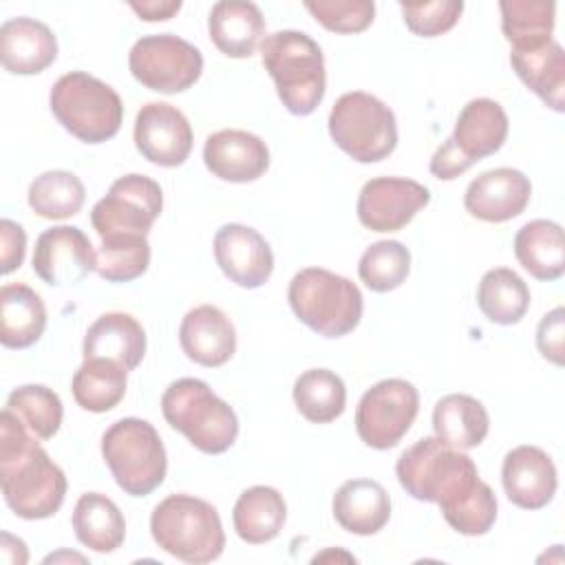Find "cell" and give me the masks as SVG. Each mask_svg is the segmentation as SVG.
Here are the masks:
<instances>
[{
    "label": "cell",
    "mask_w": 565,
    "mask_h": 565,
    "mask_svg": "<svg viewBox=\"0 0 565 565\" xmlns=\"http://www.w3.org/2000/svg\"><path fill=\"white\" fill-rule=\"evenodd\" d=\"M0 488L7 505L20 519L53 516L66 497V477L24 424L0 413Z\"/></svg>",
    "instance_id": "1"
},
{
    "label": "cell",
    "mask_w": 565,
    "mask_h": 565,
    "mask_svg": "<svg viewBox=\"0 0 565 565\" xmlns=\"http://www.w3.org/2000/svg\"><path fill=\"white\" fill-rule=\"evenodd\" d=\"M395 475L406 494L437 503L441 514L459 505L481 483L475 461L439 437H424L408 446L395 463Z\"/></svg>",
    "instance_id": "2"
},
{
    "label": "cell",
    "mask_w": 565,
    "mask_h": 565,
    "mask_svg": "<svg viewBox=\"0 0 565 565\" xmlns=\"http://www.w3.org/2000/svg\"><path fill=\"white\" fill-rule=\"evenodd\" d=\"M260 57L282 106L291 115L307 117L320 106L327 73L322 49L313 38L294 29L269 33L260 42Z\"/></svg>",
    "instance_id": "3"
},
{
    "label": "cell",
    "mask_w": 565,
    "mask_h": 565,
    "mask_svg": "<svg viewBox=\"0 0 565 565\" xmlns=\"http://www.w3.org/2000/svg\"><path fill=\"white\" fill-rule=\"evenodd\" d=\"M150 534L170 556L203 565L223 554L225 532L216 508L192 494H170L150 514Z\"/></svg>",
    "instance_id": "4"
},
{
    "label": "cell",
    "mask_w": 565,
    "mask_h": 565,
    "mask_svg": "<svg viewBox=\"0 0 565 565\" xmlns=\"http://www.w3.org/2000/svg\"><path fill=\"white\" fill-rule=\"evenodd\" d=\"M166 422L205 455H221L238 437V417L203 380H174L161 395Z\"/></svg>",
    "instance_id": "5"
},
{
    "label": "cell",
    "mask_w": 565,
    "mask_h": 565,
    "mask_svg": "<svg viewBox=\"0 0 565 565\" xmlns=\"http://www.w3.org/2000/svg\"><path fill=\"white\" fill-rule=\"evenodd\" d=\"M287 300L296 318L322 338L351 333L364 311V298L358 285L322 267H305L294 274Z\"/></svg>",
    "instance_id": "6"
},
{
    "label": "cell",
    "mask_w": 565,
    "mask_h": 565,
    "mask_svg": "<svg viewBox=\"0 0 565 565\" xmlns=\"http://www.w3.org/2000/svg\"><path fill=\"white\" fill-rule=\"evenodd\" d=\"M49 106L62 128L84 143L113 139L124 119L117 90L84 71L62 75L49 93Z\"/></svg>",
    "instance_id": "7"
},
{
    "label": "cell",
    "mask_w": 565,
    "mask_h": 565,
    "mask_svg": "<svg viewBox=\"0 0 565 565\" xmlns=\"http://www.w3.org/2000/svg\"><path fill=\"white\" fill-rule=\"evenodd\" d=\"M102 457L115 483L130 497H148L168 472V455L157 428L139 417H124L106 428Z\"/></svg>",
    "instance_id": "8"
},
{
    "label": "cell",
    "mask_w": 565,
    "mask_h": 565,
    "mask_svg": "<svg viewBox=\"0 0 565 565\" xmlns=\"http://www.w3.org/2000/svg\"><path fill=\"white\" fill-rule=\"evenodd\" d=\"M333 143L358 163L386 159L397 146L393 110L371 93L351 90L335 99L329 113Z\"/></svg>",
    "instance_id": "9"
},
{
    "label": "cell",
    "mask_w": 565,
    "mask_h": 565,
    "mask_svg": "<svg viewBox=\"0 0 565 565\" xmlns=\"http://www.w3.org/2000/svg\"><path fill=\"white\" fill-rule=\"evenodd\" d=\"M132 77L163 95L183 93L194 86L203 73V55L188 40L174 33H154L139 38L128 53Z\"/></svg>",
    "instance_id": "10"
},
{
    "label": "cell",
    "mask_w": 565,
    "mask_h": 565,
    "mask_svg": "<svg viewBox=\"0 0 565 565\" xmlns=\"http://www.w3.org/2000/svg\"><path fill=\"white\" fill-rule=\"evenodd\" d=\"M163 207L161 185L146 174L119 177L90 210V225L99 238L148 236Z\"/></svg>",
    "instance_id": "11"
},
{
    "label": "cell",
    "mask_w": 565,
    "mask_h": 565,
    "mask_svg": "<svg viewBox=\"0 0 565 565\" xmlns=\"http://www.w3.org/2000/svg\"><path fill=\"white\" fill-rule=\"evenodd\" d=\"M419 413L417 388L402 380L388 377L373 384L358 402V437L375 450H388L402 441Z\"/></svg>",
    "instance_id": "12"
},
{
    "label": "cell",
    "mask_w": 565,
    "mask_h": 565,
    "mask_svg": "<svg viewBox=\"0 0 565 565\" xmlns=\"http://www.w3.org/2000/svg\"><path fill=\"white\" fill-rule=\"evenodd\" d=\"M430 201V190L404 177L369 179L358 196V218L371 232H399Z\"/></svg>",
    "instance_id": "13"
},
{
    "label": "cell",
    "mask_w": 565,
    "mask_h": 565,
    "mask_svg": "<svg viewBox=\"0 0 565 565\" xmlns=\"http://www.w3.org/2000/svg\"><path fill=\"white\" fill-rule=\"evenodd\" d=\"M135 146L143 159L161 168L183 166L194 135L188 117L168 102H148L135 117Z\"/></svg>",
    "instance_id": "14"
},
{
    "label": "cell",
    "mask_w": 565,
    "mask_h": 565,
    "mask_svg": "<svg viewBox=\"0 0 565 565\" xmlns=\"http://www.w3.org/2000/svg\"><path fill=\"white\" fill-rule=\"evenodd\" d=\"M97 252L88 236L75 225L44 230L33 249V271L46 285H75L95 271Z\"/></svg>",
    "instance_id": "15"
},
{
    "label": "cell",
    "mask_w": 565,
    "mask_h": 565,
    "mask_svg": "<svg viewBox=\"0 0 565 565\" xmlns=\"http://www.w3.org/2000/svg\"><path fill=\"white\" fill-rule=\"evenodd\" d=\"M214 258L221 271L243 289L265 285L274 271V252L263 234L243 223H225L214 234Z\"/></svg>",
    "instance_id": "16"
},
{
    "label": "cell",
    "mask_w": 565,
    "mask_h": 565,
    "mask_svg": "<svg viewBox=\"0 0 565 565\" xmlns=\"http://www.w3.org/2000/svg\"><path fill=\"white\" fill-rule=\"evenodd\" d=\"M501 483L510 503L523 510H541L556 494V466L543 448L523 444L503 457Z\"/></svg>",
    "instance_id": "17"
},
{
    "label": "cell",
    "mask_w": 565,
    "mask_h": 565,
    "mask_svg": "<svg viewBox=\"0 0 565 565\" xmlns=\"http://www.w3.org/2000/svg\"><path fill=\"white\" fill-rule=\"evenodd\" d=\"M532 194L530 179L516 168H494L470 181L463 207L486 223H505L525 212Z\"/></svg>",
    "instance_id": "18"
},
{
    "label": "cell",
    "mask_w": 565,
    "mask_h": 565,
    "mask_svg": "<svg viewBox=\"0 0 565 565\" xmlns=\"http://www.w3.org/2000/svg\"><path fill=\"white\" fill-rule=\"evenodd\" d=\"M203 161L221 181L252 183L267 172L269 148L254 132L225 128L205 139Z\"/></svg>",
    "instance_id": "19"
},
{
    "label": "cell",
    "mask_w": 565,
    "mask_h": 565,
    "mask_svg": "<svg viewBox=\"0 0 565 565\" xmlns=\"http://www.w3.org/2000/svg\"><path fill=\"white\" fill-rule=\"evenodd\" d=\"M179 344L194 364L216 369L230 362L236 351V329L214 305L190 309L179 327Z\"/></svg>",
    "instance_id": "20"
},
{
    "label": "cell",
    "mask_w": 565,
    "mask_h": 565,
    "mask_svg": "<svg viewBox=\"0 0 565 565\" xmlns=\"http://www.w3.org/2000/svg\"><path fill=\"white\" fill-rule=\"evenodd\" d=\"M57 60L55 33L35 18H11L0 26V62L11 75H38Z\"/></svg>",
    "instance_id": "21"
},
{
    "label": "cell",
    "mask_w": 565,
    "mask_h": 565,
    "mask_svg": "<svg viewBox=\"0 0 565 565\" xmlns=\"http://www.w3.org/2000/svg\"><path fill=\"white\" fill-rule=\"evenodd\" d=\"M207 33L223 55L243 60L254 55L260 46L265 38V18L254 2L223 0L210 11Z\"/></svg>",
    "instance_id": "22"
},
{
    "label": "cell",
    "mask_w": 565,
    "mask_h": 565,
    "mask_svg": "<svg viewBox=\"0 0 565 565\" xmlns=\"http://www.w3.org/2000/svg\"><path fill=\"white\" fill-rule=\"evenodd\" d=\"M86 358H108L126 371H135L146 355V331L137 318L124 311L102 313L86 331L82 344Z\"/></svg>",
    "instance_id": "23"
},
{
    "label": "cell",
    "mask_w": 565,
    "mask_h": 565,
    "mask_svg": "<svg viewBox=\"0 0 565 565\" xmlns=\"http://www.w3.org/2000/svg\"><path fill=\"white\" fill-rule=\"evenodd\" d=\"M338 525L358 536L377 534L391 519V497L373 479L344 481L331 501Z\"/></svg>",
    "instance_id": "24"
},
{
    "label": "cell",
    "mask_w": 565,
    "mask_h": 565,
    "mask_svg": "<svg viewBox=\"0 0 565 565\" xmlns=\"http://www.w3.org/2000/svg\"><path fill=\"white\" fill-rule=\"evenodd\" d=\"M510 64L519 79L556 113L565 110V51L556 40L512 49Z\"/></svg>",
    "instance_id": "25"
},
{
    "label": "cell",
    "mask_w": 565,
    "mask_h": 565,
    "mask_svg": "<svg viewBox=\"0 0 565 565\" xmlns=\"http://www.w3.org/2000/svg\"><path fill=\"white\" fill-rule=\"evenodd\" d=\"M508 130L510 121L503 106L490 97H477L461 108L450 139L472 163H477L501 150Z\"/></svg>",
    "instance_id": "26"
},
{
    "label": "cell",
    "mask_w": 565,
    "mask_h": 565,
    "mask_svg": "<svg viewBox=\"0 0 565 565\" xmlns=\"http://www.w3.org/2000/svg\"><path fill=\"white\" fill-rule=\"evenodd\" d=\"M519 265L536 280L552 282L565 271V236L556 221L536 218L525 223L514 236Z\"/></svg>",
    "instance_id": "27"
},
{
    "label": "cell",
    "mask_w": 565,
    "mask_h": 565,
    "mask_svg": "<svg viewBox=\"0 0 565 565\" xmlns=\"http://www.w3.org/2000/svg\"><path fill=\"white\" fill-rule=\"evenodd\" d=\"M46 329V307L38 291L22 282L0 289V342L7 349H29Z\"/></svg>",
    "instance_id": "28"
},
{
    "label": "cell",
    "mask_w": 565,
    "mask_h": 565,
    "mask_svg": "<svg viewBox=\"0 0 565 565\" xmlns=\"http://www.w3.org/2000/svg\"><path fill=\"white\" fill-rule=\"evenodd\" d=\"M433 430L435 437L450 444L457 450L477 448L488 430L490 417L486 406L466 393L444 395L433 408Z\"/></svg>",
    "instance_id": "29"
},
{
    "label": "cell",
    "mask_w": 565,
    "mask_h": 565,
    "mask_svg": "<svg viewBox=\"0 0 565 565\" xmlns=\"http://www.w3.org/2000/svg\"><path fill=\"white\" fill-rule=\"evenodd\" d=\"M287 521V503L271 486H252L241 492L232 510L236 534L249 543L260 545L274 541Z\"/></svg>",
    "instance_id": "30"
},
{
    "label": "cell",
    "mask_w": 565,
    "mask_h": 565,
    "mask_svg": "<svg viewBox=\"0 0 565 565\" xmlns=\"http://www.w3.org/2000/svg\"><path fill=\"white\" fill-rule=\"evenodd\" d=\"M73 530L82 545L93 552L110 554L126 539V521L113 499L99 492H86L73 508Z\"/></svg>",
    "instance_id": "31"
},
{
    "label": "cell",
    "mask_w": 565,
    "mask_h": 565,
    "mask_svg": "<svg viewBox=\"0 0 565 565\" xmlns=\"http://www.w3.org/2000/svg\"><path fill=\"white\" fill-rule=\"evenodd\" d=\"M128 371L108 358H86L75 371L71 388L77 406L90 413L113 411L126 395Z\"/></svg>",
    "instance_id": "32"
},
{
    "label": "cell",
    "mask_w": 565,
    "mask_h": 565,
    "mask_svg": "<svg viewBox=\"0 0 565 565\" xmlns=\"http://www.w3.org/2000/svg\"><path fill=\"white\" fill-rule=\"evenodd\" d=\"M477 305L490 322L503 327L516 324L530 307V289L510 267H494L479 280Z\"/></svg>",
    "instance_id": "33"
},
{
    "label": "cell",
    "mask_w": 565,
    "mask_h": 565,
    "mask_svg": "<svg viewBox=\"0 0 565 565\" xmlns=\"http://www.w3.org/2000/svg\"><path fill=\"white\" fill-rule=\"evenodd\" d=\"M298 413L311 424H329L344 413L347 386L329 369L302 371L291 388Z\"/></svg>",
    "instance_id": "34"
},
{
    "label": "cell",
    "mask_w": 565,
    "mask_h": 565,
    "mask_svg": "<svg viewBox=\"0 0 565 565\" xmlns=\"http://www.w3.org/2000/svg\"><path fill=\"white\" fill-rule=\"evenodd\" d=\"M29 207L49 221L75 216L86 199L84 183L68 170H46L29 185Z\"/></svg>",
    "instance_id": "35"
},
{
    "label": "cell",
    "mask_w": 565,
    "mask_h": 565,
    "mask_svg": "<svg viewBox=\"0 0 565 565\" xmlns=\"http://www.w3.org/2000/svg\"><path fill=\"white\" fill-rule=\"evenodd\" d=\"M501 31L512 49H530L552 40L556 4L547 0H501Z\"/></svg>",
    "instance_id": "36"
},
{
    "label": "cell",
    "mask_w": 565,
    "mask_h": 565,
    "mask_svg": "<svg viewBox=\"0 0 565 565\" xmlns=\"http://www.w3.org/2000/svg\"><path fill=\"white\" fill-rule=\"evenodd\" d=\"M4 411L18 417L24 428L42 441L51 439L60 430L64 417L60 395L44 384H24L13 388L7 397Z\"/></svg>",
    "instance_id": "37"
},
{
    "label": "cell",
    "mask_w": 565,
    "mask_h": 565,
    "mask_svg": "<svg viewBox=\"0 0 565 565\" xmlns=\"http://www.w3.org/2000/svg\"><path fill=\"white\" fill-rule=\"evenodd\" d=\"M411 271V252L399 241H377L369 245L358 263L360 280L375 294L397 289Z\"/></svg>",
    "instance_id": "38"
},
{
    "label": "cell",
    "mask_w": 565,
    "mask_h": 565,
    "mask_svg": "<svg viewBox=\"0 0 565 565\" xmlns=\"http://www.w3.org/2000/svg\"><path fill=\"white\" fill-rule=\"evenodd\" d=\"M150 265L148 236H108L97 249L95 271L108 282H130Z\"/></svg>",
    "instance_id": "39"
},
{
    "label": "cell",
    "mask_w": 565,
    "mask_h": 565,
    "mask_svg": "<svg viewBox=\"0 0 565 565\" xmlns=\"http://www.w3.org/2000/svg\"><path fill=\"white\" fill-rule=\"evenodd\" d=\"M305 9L333 33H362L375 18V2L371 0H311Z\"/></svg>",
    "instance_id": "40"
},
{
    "label": "cell",
    "mask_w": 565,
    "mask_h": 565,
    "mask_svg": "<svg viewBox=\"0 0 565 565\" xmlns=\"http://www.w3.org/2000/svg\"><path fill=\"white\" fill-rule=\"evenodd\" d=\"M404 24L419 38H437L450 31L461 13V0H435V2H399Z\"/></svg>",
    "instance_id": "41"
},
{
    "label": "cell",
    "mask_w": 565,
    "mask_h": 565,
    "mask_svg": "<svg viewBox=\"0 0 565 565\" xmlns=\"http://www.w3.org/2000/svg\"><path fill=\"white\" fill-rule=\"evenodd\" d=\"M563 338H565V309L554 307L545 313L536 327V347L539 353L556 364L563 366Z\"/></svg>",
    "instance_id": "42"
},
{
    "label": "cell",
    "mask_w": 565,
    "mask_h": 565,
    "mask_svg": "<svg viewBox=\"0 0 565 565\" xmlns=\"http://www.w3.org/2000/svg\"><path fill=\"white\" fill-rule=\"evenodd\" d=\"M26 252V234L22 225H18L11 218L0 221V271L11 274L15 271Z\"/></svg>",
    "instance_id": "43"
},
{
    "label": "cell",
    "mask_w": 565,
    "mask_h": 565,
    "mask_svg": "<svg viewBox=\"0 0 565 565\" xmlns=\"http://www.w3.org/2000/svg\"><path fill=\"white\" fill-rule=\"evenodd\" d=\"M475 163L455 146V141L448 137L433 154L430 159V174L441 181H452L466 170H470Z\"/></svg>",
    "instance_id": "44"
},
{
    "label": "cell",
    "mask_w": 565,
    "mask_h": 565,
    "mask_svg": "<svg viewBox=\"0 0 565 565\" xmlns=\"http://www.w3.org/2000/svg\"><path fill=\"white\" fill-rule=\"evenodd\" d=\"M128 7L146 22H163L181 11V0H130Z\"/></svg>",
    "instance_id": "45"
},
{
    "label": "cell",
    "mask_w": 565,
    "mask_h": 565,
    "mask_svg": "<svg viewBox=\"0 0 565 565\" xmlns=\"http://www.w3.org/2000/svg\"><path fill=\"white\" fill-rule=\"evenodd\" d=\"M60 558H73V561H79V563H84L86 558L84 556H79V554H68V552H60V554H51V556H46L44 558V563H55V561H60Z\"/></svg>",
    "instance_id": "46"
}]
</instances>
